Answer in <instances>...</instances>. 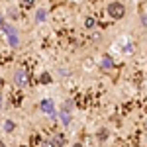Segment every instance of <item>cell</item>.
<instances>
[{
	"mask_svg": "<svg viewBox=\"0 0 147 147\" xmlns=\"http://www.w3.org/2000/svg\"><path fill=\"white\" fill-rule=\"evenodd\" d=\"M106 14H108L112 20H122V18H125V14H127V8H125L124 2L112 0V2H108V6H106Z\"/></svg>",
	"mask_w": 147,
	"mask_h": 147,
	"instance_id": "6da1fadb",
	"label": "cell"
},
{
	"mask_svg": "<svg viewBox=\"0 0 147 147\" xmlns=\"http://www.w3.org/2000/svg\"><path fill=\"white\" fill-rule=\"evenodd\" d=\"M12 82L18 86V88H26L28 84H30V79H28V73L24 71V69H18L16 73H14V77H12Z\"/></svg>",
	"mask_w": 147,
	"mask_h": 147,
	"instance_id": "7a4b0ae2",
	"label": "cell"
},
{
	"mask_svg": "<svg viewBox=\"0 0 147 147\" xmlns=\"http://www.w3.org/2000/svg\"><path fill=\"white\" fill-rule=\"evenodd\" d=\"M39 110H41V114H45V116H49V118H53L55 112H57L55 102L51 100V98H43V100L39 102Z\"/></svg>",
	"mask_w": 147,
	"mask_h": 147,
	"instance_id": "3957f363",
	"label": "cell"
},
{
	"mask_svg": "<svg viewBox=\"0 0 147 147\" xmlns=\"http://www.w3.org/2000/svg\"><path fill=\"white\" fill-rule=\"evenodd\" d=\"M96 139H98L100 143H106V141L110 139V129H108L106 125H100V127L96 129Z\"/></svg>",
	"mask_w": 147,
	"mask_h": 147,
	"instance_id": "277c9868",
	"label": "cell"
},
{
	"mask_svg": "<svg viewBox=\"0 0 147 147\" xmlns=\"http://www.w3.org/2000/svg\"><path fill=\"white\" fill-rule=\"evenodd\" d=\"M98 67H100L102 71H112V69H114V59H112L110 55L100 57V63H98Z\"/></svg>",
	"mask_w": 147,
	"mask_h": 147,
	"instance_id": "5b68a950",
	"label": "cell"
},
{
	"mask_svg": "<svg viewBox=\"0 0 147 147\" xmlns=\"http://www.w3.org/2000/svg\"><path fill=\"white\" fill-rule=\"evenodd\" d=\"M47 20V10L43 8V6H39L37 10H35V14H34V22L35 24H43Z\"/></svg>",
	"mask_w": 147,
	"mask_h": 147,
	"instance_id": "8992f818",
	"label": "cell"
},
{
	"mask_svg": "<svg viewBox=\"0 0 147 147\" xmlns=\"http://www.w3.org/2000/svg\"><path fill=\"white\" fill-rule=\"evenodd\" d=\"M51 141H53V145H55V147H63L65 143H67V137L63 136V134H57V136L51 137Z\"/></svg>",
	"mask_w": 147,
	"mask_h": 147,
	"instance_id": "52a82bcc",
	"label": "cell"
},
{
	"mask_svg": "<svg viewBox=\"0 0 147 147\" xmlns=\"http://www.w3.org/2000/svg\"><path fill=\"white\" fill-rule=\"evenodd\" d=\"M2 129H4V134H12V131L16 129V122H14V120H4Z\"/></svg>",
	"mask_w": 147,
	"mask_h": 147,
	"instance_id": "ba28073f",
	"label": "cell"
},
{
	"mask_svg": "<svg viewBox=\"0 0 147 147\" xmlns=\"http://www.w3.org/2000/svg\"><path fill=\"white\" fill-rule=\"evenodd\" d=\"M84 28L92 32V30L96 28V18H94V16H86V18H84Z\"/></svg>",
	"mask_w": 147,
	"mask_h": 147,
	"instance_id": "9c48e42d",
	"label": "cell"
},
{
	"mask_svg": "<svg viewBox=\"0 0 147 147\" xmlns=\"http://www.w3.org/2000/svg\"><path fill=\"white\" fill-rule=\"evenodd\" d=\"M73 110H75V104H73V100H65V102H63V108H61L59 112H65V114H73Z\"/></svg>",
	"mask_w": 147,
	"mask_h": 147,
	"instance_id": "30bf717a",
	"label": "cell"
},
{
	"mask_svg": "<svg viewBox=\"0 0 147 147\" xmlns=\"http://www.w3.org/2000/svg\"><path fill=\"white\" fill-rule=\"evenodd\" d=\"M59 118H61V122L65 125L71 124V114H65V112H59Z\"/></svg>",
	"mask_w": 147,
	"mask_h": 147,
	"instance_id": "8fae6325",
	"label": "cell"
},
{
	"mask_svg": "<svg viewBox=\"0 0 147 147\" xmlns=\"http://www.w3.org/2000/svg\"><path fill=\"white\" fill-rule=\"evenodd\" d=\"M51 75H49V73H41V82H43V84H49V82H51Z\"/></svg>",
	"mask_w": 147,
	"mask_h": 147,
	"instance_id": "7c38bea8",
	"label": "cell"
},
{
	"mask_svg": "<svg viewBox=\"0 0 147 147\" xmlns=\"http://www.w3.org/2000/svg\"><path fill=\"white\" fill-rule=\"evenodd\" d=\"M8 16H10L12 20H16V18H18V8H10V10H8Z\"/></svg>",
	"mask_w": 147,
	"mask_h": 147,
	"instance_id": "4fadbf2b",
	"label": "cell"
},
{
	"mask_svg": "<svg viewBox=\"0 0 147 147\" xmlns=\"http://www.w3.org/2000/svg\"><path fill=\"white\" fill-rule=\"evenodd\" d=\"M41 147H55V145H53V141H51V139H45V141L41 143Z\"/></svg>",
	"mask_w": 147,
	"mask_h": 147,
	"instance_id": "5bb4252c",
	"label": "cell"
},
{
	"mask_svg": "<svg viewBox=\"0 0 147 147\" xmlns=\"http://www.w3.org/2000/svg\"><path fill=\"white\" fill-rule=\"evenodd\" d=\"M141 24L147 26V14H141Z\"/></svg>",
	"mask_w": 147,
	"mask_h": 147,
	"instance_id": "9a60e30c",
	"label": "cell"
},
{
	"mask_svg": "<svg viewBox=\"0 0 147 147\" xmlns=\"http://www.w3.org/2000/svg\"><path fill=\"white\" fill-rule=\"evenodd\" d=\"M26 4H28V6H32V4H34V0H26Z\"/></svg>",
	"mask_w": 147,
	"mask_h": 147,
	"instance_id": "2e32d148",
	"label": "cell"
},
{
	"mask_svg": "<svg viewBox=\"0 0 147 147\" xmlns=\"http://www.w3.org/2000/svg\"><path fill=\"white\" fill-rule=\"evenodd\" d=\"M73 147H84V145H82V143H79V141H77V143H75V145H73Z\"/></svg>",
	"mask_w": 147,
	"mask_h": 147,
	"instance_id": "e0dca14e",
	"label": "cell"
},
{
	"mask_svg": "<svg viewBox=\"0 0 147 147\" xmlns=\"http://www.w3.org/2000/svg\"><path fill=\"white\" fill-rule=\"evenodd\" d=\"M0 147H6V143H4V141H2V139H0Z\"/></svg>",
	"mask_w": 147,
	"mask_h": 147,
	"instance_id": "ac0fdd59",
	"label": "cell"
},
{
	"mask_svg": "<svg viewBox=\"0 0 147 147\" xmlns=\"http://www.w3.org/2000/svg\"><path fill=\"white\" fill-rule=\"evenodd\" d=\"M2 84H4V79H2V77H0V86H2Z\"/></svg>",
	"mask_w": 147,
	"mask_h": 147,
	"instance_id": "d6986e66",
	"label": "cell"
},
{
	"mask_svg": "<svg viewBox=\"0 0 147 147\" xmlns=\"http://www.w3.org/2000/svg\"><path fill=\"white\" fill-rule=\"evenodd\" d=\"M0 110H2V98H0Z\"/></svg>",
	"mask_w": 147,
	"mask_h": 147,
	"instance_id": "ffe728a7",
	"label": "cell"
},
{
	"mask_svg": "<svg viewBox=\"0 0 147 147\" xmlns=\"http://www.w3.org/2000/svg\"><path fill=\"white\" fill-rule=\"evenodd\" d=\"M145 112H147V108H145Z\"/></svg>",
	"mask_w": 147,
	"mask_h": 147,
	"instance_id": "44dd1931",
	"label": "cell"
}]
</instances>
